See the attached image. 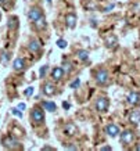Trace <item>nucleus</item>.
Returning <instances> with one entry per match:
<instances>
[{"label": "nucleus", "instance_id": "obj_1", "mask_svg": "<svg viewBox=\"0 0 140 151\" xmlns=\"http://www.w3.org/2000/svg\"><path fill=\"white\" fill-rule=\"evenodd\" d=\"M1 144H3L4 148H9V150H18V148H21L19 143L11 136H6V137L1 139Z\"/></svg>", "mask_w": 140, "mask_h": 151}, {"label": "nucleus", "instance_id": "obj_2", "mask_svg": "<svg viewBox=\"0 0 140 151\" xmlns=\"http://www.w3.org/2000/svg\"><path fill=\"white\" fill-rule=\"evenodd\" d=\"M31 118L35 124H42L45 121V111L40 110V108H33L31 112Z\"/></svg>", "mask_w": 140, "mask_h": 151}, {"label": "nucleus", "instance_id": "obj_3", "mask_svg": "<svg viewBox=\"0 0 140 151\" xmlns=\"http://www.w3.org/2000/svg\"><path fill=\"white\" fill-rule=\"evenodd\" d=\"M95 79L97 85H105V83L108 82V72L105 69H100V71L96 72Z\"/></svg>", "mask_w": 140, "mask_h": 151}, {"label": "nucleus", "instance_id": "obj_4", "mask_svg": "<svg viewBox=\"0 0 140 151\" xmlns=\"http://www.w3.org/2000/svg\"><path fill=\"white\" fill-rule=\"evenodd\" d=\"M110 105V101L105 99V97H100V99H97V101H96V108H97V111H100V112H104V111L108 108Z\"/></svg>", "mask_w": 140, "mask_h": 151}, {"label": "nucleus", "instance_id": "obj_5", "mask_svg": "<svg viewBox=\"0 0 140 151\" xmlns=\"http://www.w3.org/2000/svg\"><path fill=\"white\" fill-rule=\"evenodd\" d=\"M135 140V134L132 130H125L123 133H121V142L123 144H131Z\"/></svg>", "mask_w": 140, "mask_h": 151}, {"label": "nucleus", "instance_id": "obj_6", "mask_svg": "<svg viewBox=\"0 0 140 151\" xmlns=\"http://www.w3.org/2000/svg\"><path fill=\"white\" fill-rule=\"evenodd\" d=\"M42 15V10L39 9V7H32L31 10H29V14H28V18L31 19L32 22H35L38 18H40Z\"/></svg>", "mask_w": 140, "mask_h": 151}, {"label": "nucleus", "instance_id": "obj_7", "mask_svg": "<svg viewBox=\"0 0 140 151\" xmlns=\"http://www.w3.org/2000/svg\"><path fill=\"white\" fill-rule=\"evenodd\" d=\"M42 92L45 93L46 96H53L56 93V86L51 82H46V83H43V86H42Z\"/></svg>", "mask_w": 140, "mask_h": 151}, {"label": "nucleus", "instance_id": "obj_8", "mask_svg": "<svg viewBox=\"0 0 140 151\" xmlns=\"http://www.w3.org/2000/svg\"><path fill=\"white\" fill-rule=\"evenodd\" d=\"M128 103L131 105H137L140 103V93L137 92H131L128 94Z\"/></svg>", "mask_w": 140, "mask_h": 151}, {"label": "nucleus", "instance_id": "obj_9", "mask_svg": "<svg viewBox=\"0 0 140 151\" xmlns=\"http://www.w3.org/2000/svg\"><path fill=\"white\" fill-rule=\"evenodd\" d=\"M65 24H67L68 28H75V25H76V15L74 13H68L67 15H65Z\"/></svg>", "mask_w": 140, "mask_h": 151}, {"label": "nucleus", "instance_id": "obj_10", "mask_svg": "<svg viewBox=\"0 0 140 151\" xmlns=\"http://www.w3.org/2000/svg\"><path fill=\"white\" fill-rule=\"evenodd\" d=\"M64 69L60 68V67H56V68H53V71H51V78L54 79V81H61V78L64 76Z\"/></svg>", "mask_w": 140, "mask_h": 151}, {"label": "nucleus", "instance_id": "obj_11", "mask_svg": "<svg viewBox=\"0 0 140 151\" xmlns=\"http://www.w3.org/2000/svg\"><path fill=\"white\" fill-rule=\"evenodd\" d=\"M105 133L108 134V136H111V137H115L118 133H119V128H118L117 125L114 124H110L107 128H105Z\"/></svg>", "mask_w": 140, "mask_h": 151}, {"label": "nucleus", "instance_id": "obj_12", "mask_svg": "<svg viewBox=\"0 0 140 151\" xmlns=\"http://www.w3.org/2000/svg\"><path fill=\"white\" fill-rule=\"evenodd\" d=\"M64 133L71 137V136H74V134L76 133V126L74 124H71V122H68V124H65V126H64Z\"/></svg>", "mask_w": 140, "mask_h": 151}, {"label": "nucleus", "instance_id": "obj_13", "mask_svg": "<svg viewBox=\"0 0 140 151\" xmlns=\"http://www.w3.org/2000/svg\"><path fill=\"white\" fill-rule=\"evenodd\" d=\"M129 121L133 125H137L140 122V111H132L129 115Z\"/></svg>", "mask_w": 140, "mask_h": 151}, {"label": "nucleus", "instance_id": "obj_14", "mask_svg": "<svg viewBox=\"0 0 140 151\" xmlns=\"http://www.w3.org/2000/svg\"><path fill=\"white\" fill-rule=\"evenodd\" d=\"M24 68H25V61H24V58L14 60V69H15V71H22Z\"/></svg>", "mask_w": 140, "mask_h": 151}, {"label": "nucleus", "instance_id": "obj_15", "mask_svg": "<svg viewBox=\"0 0 140 151\" xmlns=\"http://www.w3.org/2000/svg\"><path fill=\"white\" fill-rule=\"evenodd\" d=\"M29 50L33 51V53H35V51H39V50H40V43H39L36 39L31 40V42H29Z\"/></svg>", "mask_w": 140, "mask_h": 151}, {"label": "nucleus", "instance_id": "obj_16", "mask_svg": "<svg viewBox=\"0 0 140 151\" xmlns=\"http://www.w3.org/2000/svg\"><path fill=\"white\" fill-rule=\"evenodd\" d=\"M42 105H43V108H45L46 111H50V112H54L56 111V104L51 103V101H43Z\"/></svg>", "mask_w": 140, "mask_h": 151}, {"label": "nucleus", "instance_id": "obj_17", "mask_svg": "<svg viewBox=\"0 0 140 151\" xmlns=\"http://www.w3.org/2000/svg\"><path fill=\"white\" fill-rule=\"evenodd\" d=\"M105 46L110 47V49H114L117 46V37L115 36H108L105 39Z\"/></svg>", "mask_w": 140, "mask_h": 151}, {"label": "nucleus", "instance_id": "obj_18", "mask_svg": "<svg viewBox=\"0 0 140 151\" xmlns=\"http://www.w3.org/2000/svg\"><path fill=\"white\" fill-rule=\"evenodd\" d=\"M35 25H36L38 29H45V28H46V19H45V17L42 15L40 18H38L36 21H35Z\"/></svg>", "mask_w": 140, "mask_h": 151}, {"label": "nucleus", "instance_id": "obj_19", "mask_svg": "<svg viewBox=\"0 0 140 151\" xmlns=\"http://www.w3.org/2000/svg\"><path fill=\"white\" fill-rule=\"evenodd\" d=\"M18 19L15 18V17H10L9 18V28L10 29H15V28L18 27V22H17Z\"/></svg>", "mask_w": 140, "mask_h": 151}, {"label": "nucleus", "instance_id": "obj_20", "mask_svg": "<svg viewBox=\"0 0 140 151\" xmlns=\"http://www.w3.org/2000/svg\"><path fill=\"white\" fill-rule=\"evenodd\" d=\"M78 57H79V60H82V61H86V60L89 58V53L86 50H78Z\"/></svg>", "mask_w": 140, "mask_h": 151}, {"label": "nucleus", "instance_id": "obj_21", "mask_svg": "<svg viewBox=\"0 0 140 151\" xmlns=\"http://www.w3.org/2000/svg\"><path fill=\"white\" fill-rule=\"evenodd\" d=\"M72 69V64L69 61H64V72H71Z\"/></svg>", "mask_w": 140, "mask_h": 151}, {"label": "nucleus", "instance_id": "obj_22", "mask_svg": "<svg viewBox=\"0 0 140 151\" xmlns=\"http://www.w3.org/2000/svg\"><path fill=\"white\" fill-rule=\"evenodd\" d=\"M57 46H58L60 49H65V47H67V42L64 40V39H58V40H57Z\"/></svg>", "mask_w": 140, "mask_h": 151}, {"label": "nucleus", "instance_id": "obj_23", "mask_svg": "<svg viewBox=\"0 0 140 151\" xmlns=\"http://www.w3.org/2000/svg\"><path fill=\"white\" fill-rule=\"evenodd\" d=\"M46 69H47V65H45V67H42L40 71H39V75H40V78H43L46 75Z\"/></svg>", "mask_w": 140, "mask_h": 151}, {"label": "nucleus", "instance_id": "obj_24", "mask_svg": "<svg viewBox=\"0 0 140 151\" xmlns=\"http://www.w3.org/2000/svg\"><path fill=\"white\" fill-rule=\"evenodd\" d=\"M24 93H25V96H28V97L32 96V94H33V87H28V89Z\"/></svg>", "mask_w": 140, "mask_h": 151}, {"label": "nucleus", "instance_id": "obj_25", "mask_svg": "<svg viewBox=\"0 0 140 151\" xmlns=\"http://www.w3.org/2000/svg\"><path fill=\"white\" fill-rule=\"evenodd\" d=\"M79 83H81V81H79V79H76L75 82L71 83V89H76V87L79 86Z\"/></svg>", "mask_w": 140, "mask_h": 151}, {"label": "nucleus", "instance_id": "obj_26", "mask_svg": "<svg viewBox=\"0 0 140 151\" xmlns=\"http://www.w3.org/2000/svg\"><path fill=\"white\" fill-rule=\"evenodd\" d=\"M13 114H14V115H17V116H19V118L22 116V112H21V111H18L17 108H13Z\"/></svg>", "mask_w": 140, "mask_h": 151}, {"label": "nucleus", "instance_id": "obj_27", "mask_svg": "<svg viewBox=\"0 0 140 151\" xmlns=\"http://www.w3.org/2000/svg\"><path fill=\"white\" fill-rule=\"evenodd\" d=\"M18 110H25V104H24V103H21V104L18 105Z\"/></svg>", "mask_w": 140, "mask_h": 151}, {"label": "nucleus", "instance_id": "obj_28", "mask_svg": "<svg viewBox=\"0 0 140 151\" xmlns=\"http://www.w3.org/2000/svg\"><path fill=\"white\" fill-rule=\"evenodd\" d=\"M63 107L65 110H68V108H69V104H68V103H63Z\"/></svg>", "mask_w": 140, "mask_h": 151}, {"label": "nucleus", "instance_id": "obj_29", "mask_svg": "<svg viewBox=\"0 0 140 151\" xmlns=\"http://www.w3.org/2000/svg\"><path fill=\"white\" fill-rule=\"evenodd\" d=\"M136 150H139V151H140V146H137V147H136Z\"/></svg>", "mask_w": 140, "mask_h": 151}, {"label": "nucleus", "instance_id": "obj_30", "mask_svg": "<svg viewBox=\"0 0 140 151\" xmlns=\"http://www.w3.org/2000/svg\"><path fill=\"white\" fill-rule=\"evenodd\" d=\"M0 19H1V11H0Z\"/></svg>", "mask_w": 140, "mask_h": 151}, {"label": "nucleus", "instance_id": "obj_31", "mask_svg": "<svg viewBox=\"0 0 140 151\" xmlns=\"http://www.w3.org/2000/svg\"><path fill=\"white\" fill-rule=\"evenodd\" d=\"M47 1H49V3H50V1H51V0H47Z\"/></svg>", "mask_w": 140, "mask_h": 151}]
</instances>
